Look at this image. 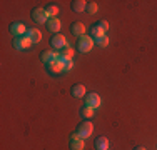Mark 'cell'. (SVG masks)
<instances>
[{
  "mask_svg": "<svg viewBox=\"0 0 157 150\" xmlns=\"http://www.w3.org/2000/svg\"><path fill=\"white\" fill-rule=\"evenodd\" d=\"M65 60H67V58L60 54V55H59V58H55V60H52L50 63H47L48 72H52L54 75H57V73L63 72V65H65Z\"/></svg>",
  "mask_w": 157,
  "mask_h": 150,
  "instance_id": "2",
  "label": "cell"
},
{
  "mask_svg": "<svg viewBox=\"0 0 157 150\" xmlns=\"http://www.w3.org/2000/svg\"><path fill=\"white\" fill-rule=\"evenodd\" d=\"M92 132H94V123H90V120H85L84 123H80L77 129V135L80 138H89L92 135Z\"/></svg>",
  "mask_w": 157,
  "mask_h": 150,
  "instance_id": "3",
  "label": "cell"
},
{
  "mask_svg": "<svg viewBox=\"0 0 157 150\" xmlns=\"http://www.w3.org/2000/svg\"><path fill=\"white\" fill-rule=\"evenodd\" d=\"M45 12H47L48 17L52 18V17H55V15L59 13V9H57L55 5H48V7H45Z\"/></svg>",
  "mask_w": 157,
  "mask_h": 150,
  "instance_id": "21",
  "label": "cell"
},
{
  "mask_svg": "<svg viewBox=\"0 0 157 150\" xmlns=\"http://www.w3.org/2000/svg\"><path fill=\"white\" fill-rule=\"evenodd\" d=\"M70 93H72V97H75V99H85V87L82 84H75L70 88Z\"/></svg>",
  "mask_w": 157,
  "mask_h": 150,
  "instance_id": "13",
  "label": "cell"
},
{
  "mask_svg": "<svg viewBox=\"0 0 157 150\" xmlns=\"http://www.w3.org/2000/svg\"><path fill=\"white\" fill-rule=\"evenodd\" d=\"M9 30H10V33H12L13 37H24L25 33H27V27H25L22 22H13V24H10V27H9Z\"/></svg>",
  "mask_w": 157,
  "mask_h": 150,
  "instance_id": "5",
  "label": "cell"
},
{
  "mask_svg": "<svg viewBox=\"0 0 157 150\" xmlns=\"http://www.w3.org/2000/svg\"><path fill=\"white\" fill-rule=\"evenodd\" d=\"M70 7H72V10L75 13H78V12H84V10L87 9V2H85V0H74Z\"/></svg>",
  "mask_w": 157,
  "mask_h": 150,
  "instance_id": "15",
  "label": "cell"
},
{
  "mask_svg": "<svg viewBox=\"0 0 157 150\" xmlns=\"http://www.w3.org/2000/svg\"><path fill=\"white\" fill-rule=\"evenodd\" d=\"M62 55H63L65 58L72 60V57H74V48L70 47V45H67V47H63V48H62Z\"/></svg>",
  "mask_w": 157,
  "mask_h": 150,
  "instance_id": "19",
  "label": "cell"
},
{
  "mask_svg": "<svg viewBox=\"0 0 157 150\" xmlns=\"http://www.w3.org/2000/svg\"><path fill=\"white\" fill-rule=\"evenodd\" d=\"M85 10H87V12L92 15V13H97L99 7H97V3H95V2H87V9H85Z\"/></svg>",
  "mask_w": 157,
  "mask_h": 150,
  "instance_id": "22",
  "label": "cell"
},
{
  "mask_svg": "<svg viewBox=\"0 0 157 150\" xmlns=\"http://www.w3.org/2000/svg\"><path fill=\"white\" fill-rule=\"evenodd\" d=\"M69 147H70V150H84V147H85V144H84V138H72L70 140V144H69Z\"/></svg>",
  "mask_w": 157,
  "mask_h": 150,
  "instance_id": "16",
  "label": "cell"
},
{
  "mask_svg": "<svg viewBox=\"0 0 157 150\" xmlns=\"http://www.w3.org/2000/svg\"><path fill=\"white\" fill-rule=\"evenodd\" d=\"M97 27L105 33L107 30H109V22H107V20H99V22H97Z\"/></svg>",
  "mask_w": 157,
  "mask_h": 150,
  "instance_id": "23",
  "label": "cell"
},
{
  "mask_svg": "<svg viewBox=\"0 0 157 150\" xmlns=\"http://www.w3.org/2000/svg\"><path fill=\"white\" fill-rule=\"evenodd\" d=\"M45 25H47L48 32H54V35H55V33H59V30H60V27H62L60 20H59L57 17H52V18H48V22H47Z\"/></svg>",
  "mask_w": 157,
  "mask_h": 150,
  "instance_id": "12",
  "label": "cell"
},
{
  "mask_svg": "<svg viewBox=\"0 0 157 150\" xmlns=\"http://www.w3.org/2000/svg\"><path fill=\"white\" fill-rule=\"evenodd\" d=\"M50 45L54 48H63V47H67V39L62 35V33H55V35L50 39Z\"/></svg>",
  "mask_w": 157,
  "mask_h": 150,
  "instance_id": "7",
  "label": "cell"
},
{
  "mask_svg": "<svg viewBox=\"0 0 157 150\" xmlns=\"http://www.w3.org/2000/svg\"><path fill=\"white\" fill-rule=\"evenodd\" d=\"M25 37H27L32 43H39L40 40H42V32L37 30V28H29L27 33H25Z\"/></svg>",
  "mask_w": 157,
  "mask_h": 150,
  "instance_id": "11",
  "label": "cell"
},
{
  "mask_svg": "<svg viewBox=\"0 0 157 150\" xmlns=\"http://www.w3.org/2000/svg\"><path fill=\"white\" fill-rule=\"evenodd\" d=\"M70 33H72L74 37L85 35V25L82 24V22H74V24L70 25Z\"/></svg>",
  "mask_w": 157,
  "mask_h": 150,
  "instance_id": "10",
  "label": "cell"
},
{
  "mask_svg": "<svg viewBox=\"0 0 157 150\" xmlns=\"http://www.w3.org/2000/svg\"><path fill=\"white\" fill-rule=\"evenodd\" d=\"M95 148L97 150H109V138L107 137H97L95 138Z\"/></svg>",
  "mask_w": 157,
  "mask_h": 150,
  "instance_id": "14",
  "label": "cell"
},
{
  "mask_svg": "<svg viewBox=\"0 0 157 150\" xmlns=\"http://www.w3.org/2000/svg\"><path fill=\"white\" fill-rule=\"evenodd\" d=\"M95 43L99 45V47H107V45H109V37L107 35L99 37V39H95Z\"/></svg>",
  "mask_w": 157,
  "mask_h": 150,
  "instance_id": "20",
  "label": "cell"
},
{
  "mask_svg": "<svg viewBox=\"0 0 157 150\" xmlns=\"http://www.w3.org/2000/svg\"><path fill=\"white\" fill-rule=\"evenodd\" d=\"M48 15L45 12V9H40V7H37V9L32 10V20L37 22V24H47L48 22Z\"/></svg>",
  "mask_w": 157,
  "mask_h": 150,
  "instance_id": "4",
  "label": "cell"
},
{
  "mask_svg": "<svg viewBox=\"0 0 157 150\" xmlns=\"http://www.w3.org/2000/svg\"><path fill=\"white\" fill-rule=\"evenodd\" d=\"M100 103H102V100H100L99 93L95 92H90L89 95H85V105L87 107H92V108H99Z\"/></svg>",
  "mask_w": 157,
  "mask_h": 150,
  "instance_id": "6",
  "label": "cell"
},
{
  "mask_svg": "<svg viewBox=\"0 0 157 150\" xmlns=\"http://www.w3.org/2000/svg\"><path fill=\"white\" fill-rule=\"evenodd\" d=\"M95 45V40L92 39L90 35H82L77 39V50L80 54H87V52L92 50V47Z\"/></svg>",
  "mask_w": 157,
  "mask_h": 150,
  "instance_id": "1",
  "label": "cell"
},
{
  "mask_svg": "<svg viewBox=\"0 0 157 150\" xmlns=\"http://www.w3.org/2000/svg\"><path fill=\"white\" fill-rule=\"evenodd\" d=\"M74 69V60H65V65H63V72H70Z\"/></svg>",
  "mask_w": 157,
  "mask_h": 150,
  "instance_id": "24",
  "label": "cell"
},
{
  "mask_svg": "<svg viewBox=\"0 0 157 150\" xmlns=\"http://www.w3.org/2000/svg\"><path fill=\"white\" fill-rule=\"evenodd\" d=\"M102 35H105V33H104L102 30H100L99 27H97V24H95L94 27L90 28V37H92V39L95 40V39H99V37H102Z\"/></svg>",
  "mask_w": 157,
  "mask_h": 150,
  "instance_id": "18",
  "label": "cell"
},
{
  "mask_svg": "<svg viewBox=\"0 0 157 150\" xmlns=\"http://www.w3.org/2000/svg\"><path fill=\"white\" fill-rule=\"evenodd\" d=\"M134 150H147V148H145V147H136Z\"/></svg>",
  "mask_w": 157,
  "mask_h": 150,
  "instance_id": "25",
  "label": "cell"
},
{
  "mask_svg": "<svg viewBox=\"0 0 157 150\" xmlns=\"http://www.w3.org/2000/svg\"><path fill=\"white\" fill-rule=\"evenodd\" d=\"M32 45V42L27 39V37H17L15 40H13V47H15V50H24V48H29Z\"/></svg>",
  "mask_w": 157,
  "mask_h": 150,
  "instance_id": "9",
  "label": "cell"
},
{
  "mask_svg": "<svg viewBox=\"0 0 157 150\" xmlns=\"http://www.w3.org/2000/svg\"><path fill=\"white\" fill-rule=\"evenodd\" d=\"M59 55H60V54H57V52L47 48V50H42V52H40V60H42L44 63H50L52 60L59 58Z\"/></svg>",
  "mask_w": 157,
  "mask_h": 150,
  "instance_id": "8",
  "label": "cell"
},
{
  "mask_svg": "<svg viewBox=\"0 0 157 150\" xmlns=\"http://www.w3.org/2000/svg\"><path fill=\"white\" fill-rule=\"evenodd\" d=\"M94 114H95V110H94L92 107H87V105H84V107L80 108V117L85 118V120H90L92 117H94Z\"/></svg>",
  "mask_w": 157,
  "mask_h": 150,
  "instance_id": "17",
  "label": "cell"
}]
</instances>
